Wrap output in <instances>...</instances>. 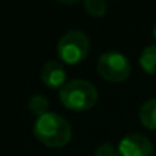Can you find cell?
Returning <instances> with one entry per match:
<instances>
[{
    "mask_svg": "<svg viewBox=\"0 0 156 156\" xmlns=\"http://www.w3.org/2000/svg\"><path fill=\"white\" fill-rule=\"evenodd\" d=\"M119 156H151L153 142L142 133H129L118 144Z\"/></svg>",
    "mask_w": 156,
    "mask_h": 156,
    "instance_id": "obj_5",
    "label": "cell"
},
{
    "mask_svg": "<svg viewBox=\"0 0 156 156\" xmlns=\"http://www.w3.org/2000/svg\"><path fill=\"white\" fill-rule=\"evenodd\" d=\"M61 104L75 112L90 110L98 101V89L87 80L76 78L67 81L58 94Z\"/></svg>",
    "mask_w": 156,
    "mask_h": 156,
    "instance_id": "obj_2",
    "label": "cell"
},
{
    "mask_svg": "<svg viewBox=\"0 0 156 156\" xmlns=\"http://www.w3.org/2000/svg\"><path fill=\"white\" fill-rule=\"evenodd\" d=\"M35 138L51 148H61L72 139V127L67 119L55 112H48L34 122Z\"/></svg>",
    "mask_w": 156,
    "mask_h": 156,
    "instance_id": "obj_1",
    "label": "cell"
},
{
    "mask_svg": "<svg viewBox=\"0 0 156 156\" xmlns=\"http://www.w3.org/2000/svg\"><path fill=\"white\" fill-rule=\"evenodd\" d=\"M40 78L49 89H61L66 84L64 66L57 60H48L40 69Z\"/></svg>",
    "mask_w": 156,
    "mask_h": 156,
    "instance_id": "obj_6",
    "label": "cell"
},
{
    "mask_svg": "<svg viewBox=\"0 0 156 156\" xmlns=\"http://www.w3.org/2000/svg\"><path fill=\"white\" fill-rule=\"evenodd\" d=\"M90 51L89 37L78 29L67 31L57 44V54L60 60L66 64H78L83 61Z\"/></svg>",
    "mask_w": 156,
    "mask_h": 156,
    "instance_id": "obj_3",
    "label": "cell"
},
{
    "mask_svg": "<svg viewBox=\"0 0 156 156\" xmlns=\"http://www.w3.org/2000/svg\"><path fill=\"white\" fill-rule=\"evenodd\" d=\"M139 66L144 72L150 75L156 73V44H150L142 49L139 55Z\"/></svg>",
    "mask_w": 156,
    "mask_h": 156,
    "instance_id": "obj_8",
    "label": "cell"
},
{
    "mask_svg": "<svg viewBox=\"0 0 156 156\" xmlns=\"http://www.w3.org/2000/svg\"><path fill=\"white\" fill-rule=\"evenodd\" d=\"M153 37H154V40H156V22H154V26H153Z\"/></svg>",
    "mask_w": 156,
    "mask_h": 156,
    "instance_id": "obj_12",
    "label": "cell"
},
{
    "mask_svg": "<svg viewBox=\"0 0 156 156\" xmlns=\"http://www.w3.org/2000/svg\"><path fill=\"white\" fill-rule=\"evenodd\" d=\"M28 107L31 110L32 115H35L37 118L46 115L49 112V101L44 95L41 94H34L31 98H29V103H28Z\"/></svg>",
    "mask_w": 156,
    "mask_h": 156,
    "instance_id": "obj_9",
    "label": "cell"
},
{
    "mask_svg": "<svg viewBox=\"0 0 156 156\" xmlns=\"http://www.w3.org/2000/svg\"><path fill=\"white\" fill-rule=\"evenodd\" d=\"M84 9L90 17H103L107 12V3L104 0H86Z\"/></svg>",
    "mask_w": 156,
    "mask_h": 156,
    "instance_id": "obj_10",
    "label": "cell"
},
{
    "mask_svg": "<svg viewBox=\"0 0 156 156\" xmlns=\"http://www.w3.org/2000/svg\"><path fill=\"white\" fill-rule=\"evenodd\" d=\"M97 70L106 81L122 83L132 73V64L124 54L118 51H107L100 55Z\"/></svg>",
    "mask_w": 156,
    "mask_h": 156,
    "instance_id": "obj_4",
    "label": "cell"
},
{
    "mask_svg": "<svg viewBox=\"0 0 156 156\" xmlns=\"http://www.w3.org/2000/svg\"><path fill=\"white\" fill-rule=\"evenodd\" d=\"M139 121L144 127L150 130H156V98H150L141 104Z\"/></svg>",
    "mask_w": 156,
    "mask_h": 156,
    "instance_id": "obj_7",
    "label": "cell"
},
{
    "mask_svg": "<svg viewBox=\"0 0 156 156\" xmlns=\"http://www.w3.org/2000/svg\"><path fill=\"white\" fill-rule=\"evenodd\" d=\"M95 156H119V151H118V147H115L113 144L103 142L97 147Z\"/></svg>",
    "mask_w": 156,
    "mask_h": 156,
    "instance_id": "obj_11",
    "label": "cell"
}]
</instances>
